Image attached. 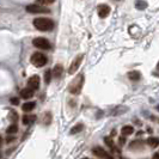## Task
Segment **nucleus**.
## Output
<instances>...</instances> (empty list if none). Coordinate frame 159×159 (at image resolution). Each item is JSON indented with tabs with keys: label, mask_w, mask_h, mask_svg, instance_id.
<instances>
[{
	"label": "nucleus",
	"mask_w": 159,
	"mask_h": 159,
	"mask_svg": "<svg viewBox=\"0 0 159 159\" xmlns=\"http://www.w3.org/2000/svg\"><path fill=\"white\" fill-rule=\"evenodd\" d=\"M152 159H159V153H154Z\"/></svg>",
	"instance_id": "nucleus-28"
},
{
	"label": "nucleus",
	"mask_w": 159,
	"mask_h": 159,
	"mask_svg": "<svg viewBox=\"0 0 159 159\" xmlns=\"http://www.w3.org/2000/svg\"><path fill=\"white\" fill-rule=\"evenodd\" d=\"M21 97L24 98V99H29V98H32L34 97V90L26 88V89H23L21 91Z\"/></svg>",
	"instance_id": "nucleus-10"
},
{
	"label": "nucleus",
	"mask_w": 159,
	"mask_h": 159,
	"mask_svg": "<svg viewBox=\"0 0 159 159\" xmlns=\"http://www.w3.org/2000/svg\"><path fill=\"white\" fill-rule=\"evenodd\" d=\"M97 13L101 18H105L109 16L110 13V6L107 5V4H101L97 6Z\"/></svg>",
	"instance_id": "nucleus-7"
},
{
	"label": "nucleus",
	"mask_w": 159,
	"mask_h": 159,
	"mask_svg": "<svg viewBox=\"0 0 159 159\" xmlns=\"http://www.w3.org/2000/svg\"><path fill=\"white\" fill-rule=\"evenodd\" d=\"M152 119H153V120H154V121H157V122H159V117H154V116H153V117H152Z\"/></svg>",
	"instance_id": "nucleus-29"
},
{
	"label": "nucleus",
	"mask_w": 159,
	"mask_h": 159,
	"mask_svg": "<svg viewBox=\"0 0 159 159\" xmlns=\"http://www.w3.org/2000/svg\"><path fill=\"white\" fill-rule=\"evenodd\" d=\"M83 85H84V74H79L77 75L72 83L69 84L68 86V91L72 93V95H79L82 92V89H83Z\"/></svg>",
	"instance_id": "nucleus-1"
},
{
	"label": "nucleus",
	"mask_w": 159,
	"mask_h": 159,
	"mask_svg": "<svg viewBox=\"0 0 159 159\" xmlns=\"http://www.w3.org/2000/svg\"><path fill=\"white\" fill-rule=\"evenodd\" d=\"M30 61H31V63H32L35 67H42V66H44V65L47 63V56H46L44 54L37 52V53H34V54H32Z\"/></svg>",
	"instance_id": "nucleus-3"
},
{
	"label": "nucleus",
	"mask_w": 159,
	"mask_h": 159,
	"mask_svg": "<svg viewBox=\"0 0 159 159\" xmlns=\"http://www.w3.org/2000/svg\"><path fill=\"white\" fill-rule=\"evenodd\" d=\"M55 1V0H37V5H41V6H47V5H50Z\"/></svg>",
	"instance_id": "nucleus-21"
},
{
	"label": "nucleus",
	"mask_w": 159,
	"mask_h": 159,
	"mask_svg": "<svg viewBox=\"0 0 159 159\" xmlns=\"http://www.w3.org/2000/svg\"><path fill=\"white\" fill-rule=\"evenodd\" d=\"M140 77H141V73L139 71H130V72H128V78L130 79V80H133V82L139 80Z\"/></svg>",
	"instance_id": "nucleus-14"
},
{
	"label": "nucleus",
	"mask_w": 159,
	"mask_h": 159,
	"mask_svg": "<svg viewBox=\"0 0 159 159\" xmlns=\"http://www.w3.org/2000/svg\"><path fill=\"white\" fill-rule=\"evenodd\" d=\"M11 103H12L13 105H18V104H19V98H16V97L11 98Z\"/></svg>",
	"instance_id": "nucleus-24"
},
{
	"label": "nucleus",
	"mask_w": 159,
	"mask_h": 159,
	"mask_svg": "<svg viewBox=\"0 0 159 159\" xmlns=\"http://www.w3.org/2000/svg\"><path fill=\"white\" fill-rule=\"evenodd\" d=\"M35 120H36V116L35 115H24L23 116V124H25V126H28V124H31V123H34L35 122Z\"/></svg>",
	"instance_id": "nucleus-12"
},
{
	"label": "nucleus",
	"mask_w": 159,
	"mask_h": 159,
	"mask_svg": "<svg viewBox=\"0 0 159 159\" xmlns=\"http://www.w3.org/2000/svg\"><path fill=\"white\" fill-rule=\"evenodd\" d=\"M84 159H89V158H84Z\"/></svg>",
	"instance_id": "nucleus-32"
},
{
	"label": "nucleus",
	"mask_w": 159,
	"mask_h": 159,
	"mask_svg": "<svg viewBox=\"0 0 159 159\" xmlns=\"http://www.w3.org/2000/svg\"><path fill=\"white\" fill-rule=\"evenodd\" d=\"M147 145L152 148H155L157 146H159V138H154V136H151L147 139Z\"/></svg>",
	"instance_id": "nucleus-13"
},
{
	"label": "nucleus",
	"mask_w": 159,
	"mask_h": 159,
	"mask_svg": "<svg viewBox=\"0 0 159 159\" xmlns=\"http://www.w3.org/2000/svg\"><path fill=\"white\" fill-rule=\"evenodd\" d=\"M32 44L34 47L38 48V49H43V50H48L50 49V43L48 40L43 38V37H36L32 40Z\"/></svg>",
	"instance_id": "nucleus-4"
},
{
	"label": "nucleus",
	"mask_w": 159,
	"mask_h": 159,
	"mask_svg": "<svg viewBox=\"0 0 159 159\" xmlns=\"http://www.w3.org/2000/svg\"><path fill=\"white\" fill-rule=\"evenodd\" d=\"M157 69L159 71V61H158V63H157Z\"/></svg>",
	"instance_id": "nucleus-30"
},
{
	"label": "nucleus",
	"mask_w": 159,
	"mask_h": 159,
	"mask_svg": "<svg viewBox=\"0 0 159 159\" xmlns=\"http://www.w3.org/2000/svg\"><path fill=\"white\" fill-rule=\"evenodd\" d=\"M11 116H12V120H13V121H16V120H17V115H16V113H15V111H11Z\"/></svg>",
	"instance_id": "nucleus-26"
},
{
	"label": "nucleus",
	"mask_w": 159,
	"mask_h": 159,
	"mask_svg": "<svg viewBox=\"0 0 159 159\" xmlns=\"http://www.w3.org/2000/svg\"><path fill=\"white\" fill-rule=\"evenodd\" d=\"M83 59H84V55L80 54V55H78V56L73 60V62L71 63V66H69V68H68V74H74V73L78 71L79 66H80V63H82V61H83Z\"/></svg>",
	"instance_id": "nucleus-5"
},
{
	"label": "nucleus",
	"mask_w": 159,
	"mask_h": 159,
	"mask_svg": "<svg viewBox=\"0 0 159 159\" xmlns=\"http://www.w3.org/2000/svg\"><path fill=\"white\" fill-rule=\"evenodd\" d=\"M28 88L31 89V90H38L40 88V77L38 75H32L29 78V80H28Z\"/></svg>",
	"instance_id": "nucleus-9"
},
{
	"label": "nucleus",
	"mask_w": 159,
	"mask_h": 159,
	"mask_svg": "<svg viewBox=\"0 0 159 159\" xmlns=\"http://www.w3.org/2000/svg\"><path fill=\"white\" fill-rule=\"evenodd\" d=\"M13 140H15V138H10V136H9V138L6 139V142H9V144H10V142H11V141H13Z\"/></svg>",
	"instance_id": "nucleus-27"
},
{
	"label": "nucleus",
	"mask_w": 159,
	"mask_h": 159,
	"mask_svg": "<svg viewBox=\"0 0 159 159\" xmlns=\"http://www.w3.org/2000/svg\"><path fill=\"white\" fill-rule=\"evenodd\" d=\"M120 146H123L124 145V142H126V139H124V136H122V138H120Z\"/></svg>",
	"instance_id": "nucleus-25"
},
{
	"label": "nucleus",
	"mask_w": 159,
	"mask_h": 159,
	"mask_svg": "<svg viewBox=\"0 0 159 159\" xmlns=\"http://www.w3.org/2000/svg\"><path fill=\"white\" fill-rule=\"evenodd\" d=\"M83 129H84V126H83L82 123H78L77 126H74V127L71 129L69 133H71V134H77V133H80Z\"/></svg>",
	"instance_id": "nucleus-18"
},
{
	"label": "nucleus",
	"mask_w": 159,
	"mask_h": 159,
	"mask_svg": "<svg viewBox=\"0 0 159 159\" xmlns=\"http://www.w3.org/2000/svg\"><path fill=\"white\" fill-rule=\"evenodd\" d=\"M17 132H18V126H17L16 123L11 124V126L6 129V133H7V134H16Z\"/></svg>",
	"instance_id": "nucleus-20"
},
{
	"label": "nucleus",
	"mask_w": 159,
	"mask_h": 159,
	"mask_svg": "<svg viewBox=\"0 0 159 159\" xmlns=\"http://www.w3.org/2000/svg\"><path fill=\"white\" fill-rule=\"evenodd\" d=\"M121 133H122V135H123V136L132 135V134L134 133V128H133L132 126H124V127H122Z\"/></svg>",
	"instance_id": "nucleus-15"
},
{
	"label": "nucleus",
	"mask_w": 159,
	"mask_h": 159,
	"mask_svg": "<svg viewBox=\"0 0 159 159\" xmlns=\"http://www.w3.org/2000/svg\"><path fill=\"white\" fill-rule=\"evenodd\" d=\"M50 79H52V71L48 69L44 73V82H46V84H49L50 83Z\"/></svg>",
	"instance_id": "nucleus-22"
},
{
	"label": "nucleus",
	"mask_w": 159,
	"mask_h": 159,
	"mask_svg": "<svg viewBox=\"0 0 159 159\" xmlns=\"http://www.w3.org/2000/svg\"><path fill=\"white\" fill-rule=\"evenodd\" d=\"M62 72H63V67L60 63H57V65H55V67H54V69H53L52 73H53V75L55 78H60L62 75Z\"/></svg>",
	"instance_id": "nucleus-11"
},
{
	"label": "nucleus",
	"mask_w": 159,
	"mask_h": 159,
	"mask_svg": "<svg viewBox=\"0 0 159 159\" xmlns=\"http://www.w3.org/2000/svg\"><path fill=\"white\" fill-rule=\"evenodd\" d=\"M157 110H158V111H159V105H157Z\"/></svg>",
	"instance_id": "nucleus-31"
},
{
	"label": "nucleus",
	"mask_w": 159,
	"mask_h": 159,
	"mask_svg": "<svg viewBox=\"0 0 159 159\" xmlns=\"http://www.w3.org/2000/svg\"><path fill=\"white\" fill-rule=\"evenodd\" d=\"M92 153H93V155L98 157L99 159H109V158H110V155L108 154V152H107L104 148L99 147V146H97V147H93V149H92Z\"/></svg>",
	"instance_id": "nucleus-8"
},
{
	"label": "nucleus",
	"mask_w": 159,
	"mask_h": 159,
	"mask_svg": "<svg viewBox=\"0 0 159 159\" xmlns=\"http://www.w3.org/2000/svg\"><path fill=\"white\" fill-rule=\"evenodd\" d=\"M34 26L40 31H50L54 28V22L49 18H35Z\"/></svg>",
	"instance_id": "nucleus-2"
},
{
	"label": "nucleus",
	"mask_w": 159,
	"mask_h": 159,
	"mask_svg": "<svg viewBox=\"0 0 159 159\" xmlns=\"http://www.w3.org/2000/svg\"><path fill=\"white\" fill-rule=\"evenodd\" d=\"M142 146H144V142L140 141V140H134V141H132L130 145H129L130 149H134V151H135V149H141Z\"/></svg>",
	"instance_id": "nucleus-16"
},
{
	"label": "nucleus",
	"mask_w": 159,
	"mask_h": 159,
	"mask_svg": "<svg viewBox=\"0 0 159 159\" xmlns=\"http://www.w3.org/2000/svg\"><path fill=\"white\" fill-rule=\"evenodd\" d=\"M26 11L29 13H49V10L41 6V5H37V4H32V5H28L26 6Z\"/></svg>",
	"instance_id": "nucleus-6"
},
{
	"label": "nucleus",
	"mask_w": 159,
	"mask_h": 159,
	"mask_svg": "<svg viewBox=\"0 0 159 159\" xmlns=\"http://www.w3.org/2000/svg\"><path fill=\"white\" fill-rule=\"evenodd\" d=\"M104 141H105V144H107L111 149H115V145H114V142H113V140H111L110 138H105Z\"/></svg>",
	"instance_id": "nucleus-23"
},
{
	"label": "nucleus",
	"mask_w": 159,
	"mask_h": 159,
	"mask_svg": "<svg viewBox=\"0 0 159 159\" xmlns=\"http://www.w3.org/2000/svg\"><path fill=\"white\" fill-rule=\"evenodd\" d=\"M135 7L138 10H145L147 7V3L144 0H138V1H135Z\"/></svg>",
	"instance_id": "nucleus-19"
},
{
	"label": "nucleus",
	"mask_w": 159,
	"mask_h": 159,
	"mask_svg": "<svg viewBox=\"0 0 159 159\" xmlns=\"http://www.w3.org/2000/svg\"><path fill=\"white\" fill-rule=\"evenodd\" d=\"M35 102H26V103H24L23 105H22V109H23V111H26V113H29V111H31L34 108H35Z\"/></svg>",
	"instance_id": "nucleus-17"
}]
</instances>
